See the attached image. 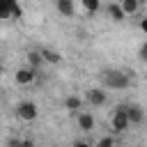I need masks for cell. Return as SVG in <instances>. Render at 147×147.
Instances as JSON below:
<instances>
[{
	"mask_svg": "<svg viewBox=\"0 0 147 147\" xmlns=\"http://www.w3.org/2000/svg\"><path fill=\"white\" fill-rule=\"evenodd\" d=\"M74 2H80V0H74Z\"/></svg>",
	"mask_w": 147,
	"mask_h": 147,
	"instance_id": "20",
	"label": "cell"
},
{
	"mask_svg": "<svg viewBox=\"0 0 147 147\" xmlns=\"http://www.w3.org/2000/svg\"><path fill=\"white\" fill-rule=\"evenodd\" d=\"M71 147H92L90 142H85V140H74V145Z\"/></svg>",
	"mask_w": 147,
	"mask_h": 147,
	"instance_id": "18",
	"label": "cell"
},
{
	"mask_svg": "<svg viewBox=\"0 0 147 147\" xmlns=\"http://www.w3.org/2000/svg\"><path fill=\"white\" fill-rule=\"evenodd\" d=\"M80 103H83V101H80L78 96H69V99L64 101V106H67L69 110H80Z\"/></svg>",
	"mask_w": 147,
	"mask_h": 147,
	"instance_id": "15",
	"label": "cell"
},
{
	"mask_svg": "<svg viewBox=\"0 0 147 147\" xmlns=\"http://www.w3.org/2000/svg\"><path fill=\"white\" fill-rule=\"evenodd\" d=\"M9 147H34V142L32 140H11Z\"/></svg>",
	"mask_w": 147,
	"mask_h": 147,
	"instance_id": "17",
	"label": "cell"
},
{
	"mask_svg": "<svg viewBox=\"0 0 147 147\" xmlns=\"http://www.w3.org/2000/svg\"><path fill=\"white\" fill-rule=\"evenodd\" d=\"M78 126H80V131H92L94 129V115L92 113H78Z\"/></svg>",
	"mask_w": 147,
	"mask_h": 147,
	"instance_id": "9",
	"label": "cell"
},
{
	"mask_svg": "<svg viewBox=\"0 0 147 147\" xmlns=\"http://www.w3.org/2000/svg\"><path fill=\"white\" fill-rule=\"evenodd\" d=\"M41 64H44V60H41L39 51H30V53H28V67H32V69H39Z\"/></svg>",
	"mask_w": 147,
	"mask_h": 147,
	"instance_id": "13",
	"label": "cell"
},
{
	"mask_svg": "<svg viewBox=\"0 0 147 147\" xmlns=\"http://www.w3.org/2000/svg\"><path fill=\"white\" fill-rule=\"evenodd\" d=\"M129 83H131V78L122 69L110 67V69H103L101 71V87L103 90H126Z\"/></svg>",
	"mask_w": 147,
	"mask_h": 147,
	"instance_id": "1",
	"label": "cell"
},
{
	"mask_svg": "<svg viewBox=\"0 0 147 147\" xmlns=\"http://www.w3.org/2000/svg\"><path fill=\"white\" fill-rule=\"evenodd\" d=\"M37 115H39V108H37L34 101H18V106H16V117H18V119H23V122H34Z\"/></svg>",
	"mask_w": 147,
	"mask_h": 147,
	"instance_id": "3",
	"label": "cell"
},
{
	"mask_svg": "<svg viewBox=\"0 0 147 147\" xmlns=\"http://www.w3.org/2000/svg\"><path fill=\"white\" fill-rule=\"evenodd\" d=\"M80 5L85 7V11H87V14H96V11H99V7H101V2H99V0H80Z\"/></svg>",
	"mask_w": 147,
	"mask_h": 147,
	"instance_id": "14",
	"label": "cell"
},
{
	"mask_svg": "<svg viewBox=\"0 0 147 147\" xmlns=\"http://www.w3.org/2000/svg\"><path fill=\"white\" fill-rule=\"evenodd\" d=\"M55 9H57L62 16L71 18V16L76 14V2H74V0H55Z\"/></svg>",
	"mask_w": 147,
	"mask_h": 147,
	"instance_id": "8",
	"label": "cell"
},
{
	"mask_svg": "<svg viewBox=\"0 0 147 147\" xmlns=\"http://www.w3.org/2000/svg\"><path fill=\"white\" fill-rule=\"evenodd\" d=\"M140 2H142V0H122V2H117V5L122 7L124 16H133V14L140 9Z\"/></svg>",
	"mask_w": 147,
	"mask_h": 147,
	"instance_id": "10",
	"label": "cell"
},
{
	"mask_svg": "<svg viewBox=\"0 0 147 147\" xmlns=\"http://www.w3.org/2000/svg\"><path fill=\"white\" fill-rule=\"evenodd\" d=\"M39 55H41L44 62H51V64H57L60 62V55L55 51H51V48H39Z\"/></svg>",
	"mask_w": 147,
	"mask_h": 147,
	"instance_id": "11",
	"label": "cell"
},
{
	"mask_svg": "<svg viewBox=\"0 0 147 147\" xmlns=\"http://www.w3.org/2000/svg\"><path fill=\"white\" fill-rule=\"evenodd\" d=\"M126 115H129V124H142L145 119V110L140 103H126Z\"/></svg>",
	"mask_w": 147,
	"mask_h": 147,
	"instance_id": "6",
	"label": "cell"
},
{
	"mask_svg": "<svg viewBox=\"0 0 147 147\" xmlns=\"http://www.w3.org/2000/svg\"><path fill=\"white\" fill-rule=\"evenodd\" d=\"M85 99H87V103H92V106H103V103L108 101V96H106V90H103V87H92V90H87Z\"/></svg>",
	"mask_w": 147,
	"mask_h": 147,
	"instance_id": "5",
	"label": "cell"
},
{
	"mask_svg": "<svg viewBox=\"0 0 147 147\" xmlns=\"http://www.w3.org/2000/svg\"><path fill=\"white\" fill-rule=\"evenodd\" d=\"M34 78H37V69H32V67H23V69L16 71V83L18 85H30Z\"/></svg>",
	"mask_w": 147,
	"mask_h": 147,
	"instance_id": "7",
	"label": "cell"
},
{
	"mask_svg": "<svg viewBox=\"0 0 147 147\" xmlns=\"http://www.w3.org/2000/svg\"><path fill=\"white\" fill-rule=\"evenodd\" d=\"M110 126H113L115 133H122V131H126V129L131 126V124H129V115H126V103H122V106H117V108L113 110Z\"/></svg>",
	"mask_w": 147,
	"mask_h": 147,
	"instance_id": "2",
	"label": "cell"
},
{
	"mask_svg": "<svg viewBox=\"0 0 147 147\" xmlns=\"http://www.w3.org/2000/svg\"><path fill=\"white\" fill-rule=\"evenodd\" d=\"M108 16H110L113 21H124V18H126V16H124V11H122V7H119L117 2L108 5Z\"/></svg>",
	"mask_w": 147,
	"mask_h": 147,
	"instance_id": "12",
	"label": "cell"
},
{
	"mask_svg": "<svg viewBox=\"0 0 147 147\" xmlns=\"http://www.w3.org/2000/svg\"><path fill=\"white\" fill-rule=\"evenodd\" d=\"M21 5L18 0H0V18H18Z\"/></svg>",
	"mask_w": 147,
	"mask_h": 147,
	"instance_id": "4",
	"label": "cell"
},
{
	"mask_svg": "<svg viewBox=\"0 0 147 147\" xmlns=\"http://www.w3.org/2000/svg\"><path fill=\"white\" fill-rule=\"evenodd\" d=\"M0 74H2V60H0Z\"/></svg>",
	"mask_w": 147,
	"mask_h": 147,
	"instance_id": "19",
	"label": "cell"
},
{
	"mask_svg": "<svg viewBox=\"0 0 147 147\" xmlns=\"http://www.w3.org/2000/svg\"><path fill=\"white\" fill-rule=\"evenodd\" d=\"M92 147H115V138L113 136H103L96 145H92Z\"/></svg>",
	"mask_w": 147,
	"mask_h": 147,
	"instance_id": "16",
	"label": "cell"
}]
</instances>
